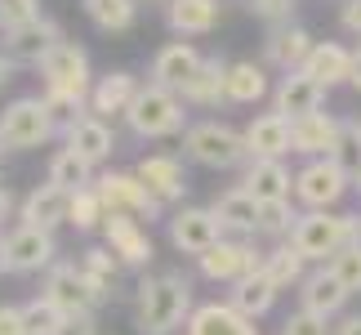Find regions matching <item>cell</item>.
Masks as SVG:
<instances>
[{"instance_id":"obj_28","label":"cell","mask_w":361,"mask_h":335,"mask_svg":"<svg viewBox=\"0 0 361 335\" xmlns=\"http://www.w3.org/2000/svg\"><path fill=\"white\" fill-rule=\"evenodd\" d=\"M303 76H312L322 90H335L353 76V49L339 45V40H317L308 63H303Z\"/></svg>"},{"instance_id":"obj_20","label":"cell","mask_w":361,"mask_h":335,"mask_svg":"<svg viewBox=\"0 0 361 335\" xmlns=\"http://www.w3.org/2000/svg\"><path fill=\"white\" fill-rule=\"evenodd\" d=\"M343 304H348V290H343V282L326 269V264H322V269H312V273L299 282V309H303V313L326 317V322H330V317L343 313Z\"/></svg>"},{"instance_id":"obj_45","label":"cell","mask_w":361,"mask_h":335,"mask_svg":"<svg viewBox=\"0 0 361 335\" xmlns=\"http://www.w3.org/2000/svg\"><path fill=\"white\" fill-rule=\"evenodd\" d=\"M0 335H27V331H23V309H18V304H0Z\"/></svg>"},{"instance_id":"obj_48","label":"cell","mask_w":361,"mask_h":335,"mask_svg":"<svg viewBox=\"0 0 361 335\" xmlns=\"http://www.w3.org/2000/svg\"><path fill=\"white\" fill-rule=\"evenodd\" d=\"M13 67H18V63L5 59V49H0V86H9V81H13Z\"/></svg>"},{"instance_id":"obj_47","label":"cell","mask_w":361,"mask_h":335,"mask_svg":"<svg viewBox=\"0 0 361 335\" xmlns=\"http://www.w3.org/2000/svg\"><path fill=\"white\" fill-rule=\"evenodd\" d=\"M335 335H361V313H353V317H343V322L335 327Z\"/></svg>"},{"instance_id":"obj_10","label":"cell","mask_w":361,"mask_h":335,"mask_svg":"<svg viewBox=\"0 0 361 335\" xmlns=\"http://www.w3.org/2000/svg\"><path fill=\"white\" fill-rule=\"evenodd\" d=\"M40 295H45L63 317H94V309L103 304V300L90 290V282L80 277V264H72V259H59V264L45 273Z\"/></svg>"},{"instance_id":"obj_40","label":"cell","mask_w":361,"mask_h":335,"mask_svg":"<svg viewBox=\"0 0 361 335\" xmlns=\"http://www.w3.org/2000/svg\"><path fill=\"white\" fill-rule=\"evenodd\" d=\"M326 269H330V273H335L339 282H343V290H348V295H357V290H361V237L343 246L339 255L326 264Z\"/></svg>"},{"instance_id":"obj_14","label":"cell","mask_w":361,"mask_h":335,"mask_svg":"<svg viewBox=\"0 0 361 335\" xmlns=\"http://www.w3.org/2000/svg\"><path fill=\"white\" fill-rule=\"evenodd\" d=\"M63 148H72L90 165H103L116 152V130H112V121L94 117V112H80V117L63 121Z\"/></svg>"},{"instance_id":"obj_36","label":"cell","mask_w":361,"mask_h":335,"mask_svg":"<svg viewBox=\"0 0 361 335\" xmlns=\"http://www.w3.org/2000/svg\"><path fill=\"white\" fill-rule=\"evenodd\" d=\"M94 165L90 161H80L72 148H59L49 157V184H59V188H67V192H80V188H94Z\"/></svg>"},{"instance_id":"obj_4","label":"cell","mask_w":361,"mask_h":335,"mask_svg":"<svg viewBox=\"0 0 361 335\" xmlns=\"http://www.w3.org/2000/svg\"><path fill=\"white\" fill-rule=\"evenodd\" d=\"M188 103L178 99L174 90H161V86H147L134 94L130 112H125V125H130V134L138 139H174V134H188Z\"/></svg>"},{"instance_id":"obj_39","label":"cell","mask_w":361,"mask_h":335,"mask_svg":"<svg viewBox=\"0 0 361 335\" xmlns=\"http://www.w3.org/2000/svg\"><path fill=\"white\" fill-rule=\"evenodd\" d=\"M18 309H23V331H27V335H54V331L63 327V313L54 309L45 295L27 300V304H18Z\"/></svg>"},{"instance_id":"obj_2","label":"cell","mask_w":361,"mask_h":335,"mask_svg":"<svg viewBox=\"0 0 361 335\" xmlns=\"http://www.w3.org/2000/svg\"><path fill=\"white\" fill-rule=\"evenodd\" d=\"M40 81H45V94L40 99L49 103L54 117L72 121L80 112H90V90H94V76H90V54L76 45V40H59L45 59L36 63Z\"/></svg>"},{"instance_id":"obj_42","label":"cell","mask_w":361,"mask_h":335,"mask_svg":"<svg viewBox=\"0 0 361 335\" xmlns=\"http://www.w3.org/2000/svg\"><path fill=\"white\" fill-rule=\"evenodd\" d=\"M335 161L343 165V170H361V125H357V121H343Z\"/></svg>"},{"instance_id":"obj_26","label":"cell","mask_w":361,"mask_h":335,"mask_svg":"<svg viewBox=\"0 0 361 335\" xmlns=\"http://www.w3.org/2000/svg\"><path fill=\"white\" fill-rule=\"evenodd\" d=\"M183 335H259V327L250 317H241L228 300H210V304L192 309Z\"/></svg>"},{"instance_id":"obj_15","label":"cell","mask_w":361,"mask_h":335,"mask_svg":"<svg viewBox=\"0 0 361 335\" xmlns=\"http://www.w3.org/2000/svg\"><path fill=\"white\" fill-rule=\"evenodd\" d=\"M134 175L143 179V188L161 206H174V201L188 197V170H183L178 157H170V152H152V157H143L134 165Z\"/></svg>"},{"instance_id":"obj_11","label":"cell","mask_w":361,"mask_h":335,"mask_svg":"<svg viewBox=\"0 0 361 335\" xmlns=\"http://www.w3.org/2000/svg\"><path fill=\"white\" fill-rule=\"evenodd\" d=\"M165 223H170V246L178 255H192V259H201L210 246L224 242V228H219L210 206H178Z\"/></svg>"},{"instance_id":"obj_30","label":"cell","mask_w":361,"mask_h":335,"mask_svg":"<svg viewBox=\"0 0 361 335\" xmlns=\"http://www.w3.org/2000/svg\"><path fill=\"white\" fill-rule=\"evenodd\" d=\"M219 18H224L219 0H170L165 5V23L174 36H210Z\"/></svg>"},{"instance_id":"obj_12","label":"cell","mask_w":361,"mask_h":335,"mask_svg":"<svg viewBox=\"0 0 361 335\" xmlns=\"http://www.w3.org/2000/svg\"><path fill=\"white\" fill-rule=\"evenodd\" d=\"M197 269H201V277H210V282L232 286V282H241V277L263 269V250H255L250 242H241V237H224L219 246H210L197 259Z\"/></svg>"},{"instance_id":"obj_9","label":"cell","mask_w":361,"mask_h":335,"mask_svg":"<svg viewBox=\"0 0 361 335\" xmlns=\"http://www.w3.org/2000/svg\"><path fill=\"white\" fill-rule=\"evenodd\" d=\"M348 188H353V170H343L335 157H317L295 175V197L308 211H335Z\"/></svg>"},{"instance_id":"obj_52","label":"cell","mask_w":361,"mask_h":335,"mask_svg":"<svg viewBox=\"0 0 361 335\" xmlns=\"http://www.w3.org/2000/svg\"><path fill=\"white\" fill-rule=\"evenodd\" d=\"M165 5H170V0H165Z\"/></svg>"},{"instance_id":"obj_24","label":"cell","mask_w":361,"mask_h":335,"mask_svg":"<svg viewBox=\"0 0 361 335\" xmlns=\"http://www.w3.org/2000/svg\"><path fill=\"white\" fill-rule=\"evenodd\" d=\"M59 40H63L59 23L36 18V23H27V27H13V32H5V59H13V63H32V67H36L54 45H59Z\"/></svg>"},{"instance_id":"obj_3","label":"cell","mask_w":361,"mask_h":335,"mask_svg":"<svg viewBox=\"0 0 361 335\" xmlns=\"http://www.w3.org/2000/svg\"><path fill=\"white\" fill-rule=\"evenodd\" d=\"M361 237V215H335V211H303L295 233H290V246L299 250L308 264H330L348 242Z\"/></svg>"},{"instance_id":"obj_27","label":"cell","mask_w":361,"mask_h":335,"mask_svg":"<svg viewBox=\"0 0 361 335\" xmlns=\"http://www.w3.org/2000/svg\"><path fill=\"white\" fill-rule=\"evenodd\" d=\"M228 67L219 54H210V59H201L197 67V76L188 81L183 90H178V99H183L188 107H219V103H228Z\"/></svg>"},{"instance_id":"obj_13","label":"cell","mask_w":361,"mask_h":335,"mask_svg":"<svg viewBox=\"0 0 361 335\" xmlns=\"http://www.w3.org/2000/svg\"><path fill=\"white\" fill-rule=\"evenodd\" d=\"M103 246L121 259V269H147L152 255H157L147 223H138L130 215H107L103 219Z\"/></svg>"},{"instance_id":"obj_33","label":"cell","mask_w":361,"mask_h":335,"mask_svg":"<svg viewBox=\"0 0 361 335\" xmlns=\"http://www.w3.org/2000/svg\"><path fill=\"white\" fill-rule=\"evenodd\" d=\"M80 277H85L90 290L107 304L112 290H116V277H121V259L107 246H90V250H80Z\"/></svg>"},{"instance_id":"obj_8","label":"cell","mask_w":361,"mask_h":335,"mask_svg":"<svg viewBox=\"0 0 361 335\" xmlns=\"http://www.w3.org/2000/svg\"><path fill=\"white\" fill-rule=\"evenodd\" d=\"M94 188H99L107 215H130L138 223H152V219L165 215V206L143 188V179H138L134 170H107V175L94 179Z\"/></svg>"},{"instance_id":"obj_53","label":"cell","mask_w":361,"mask_h":335,"mask_svg":"<svg viewBox=\"0 0 361 335\" xmlns=\"http://www.w3.org/2000/svg\"><path fill=\"white\" fill-rule=\"evenodd\" d=\"M290 5H295V0H290Z\"/></svg>"},{"instance_id":"obj_29","label":"cell","mask_w":361,"mask_h":335,"mask_svg":"<svg viewBox=\"0 0 361 335\" xmlns=\"http://www.w3.org/2000/svg\"><path fill=\"white\" fill-rule=\"evenodd\" d=\"M210 211L219 219V228H224V237H241V242H245V237L259 233V201L250 197L245 188H228Z\"/></svg>"},{"instance_id":"obj_34","label":"cell","mask_w":361,"mask_h":335,"mask_svg":"<svg viewBox=\"0 0 361 335\" xmlns=\"http://www.w3.org/2000/svg\"><path fill=\"white\" fill-rule=\"evenodd\" d=\"M263 273L272 277L276 290H290V286H299L303 277H308V259H303L290 242H276L272 250H263Z\"/></svg>"},{"instance_id":"obj_51","label":"cell","mask_w":361,"mask_h":335,"mask_svg":"<svg viewBox=\"0 0 361 335\" xmlns=\"http://www.w3.org/2000/svg\"><path fill=\"white\" fill-rule=\"evenodd\" d=\"M5 152H9V148H5V139H0V157H5Z\"/></svg>"},{"instance_id":"obj_6","label":"cell","mask_w":361,"mask_h":335,"mask_svg":"<svg viewBox=\"0 0 361 335\" xmlns=\"http://www.w3.org/2000/svg\"><path fill=\"white\" fill-rule=\"evenodd\" d=\"M59 130H63L59 117L49 112V103L40 99V94H23V99L5 103V112H0V139H5L9 152L40 148V143H49Z\"/></svg>"},{"instance_id":"obj_35","label":"cell","mask_w":361,"mask_h":335,"mask_svg":"<svg viewBox=\"0 0 361 335\" xmlns=\"http://www.w3.org/2000/svg\"><path fill=\"white\" fill-rule=\"evenodd\" d=\"M80 9L99 32H130L138 18V0H80Z\"/></svg>"},{"instance_id":"obj_18","label":"cell","mask_w":361,"mask_h":335,"mask_svg":"<svg viewBox=\"0 0 361 335\" xmlns=\"http://www.w3.org/2000/svg\"><path fill=\"white\" fill-rule=\"evenodd\" d=\"M67 211H72V192L45 179V184H36V188L23 197V206H18V223L54 233L59 223H67Z\"/></svg>"},{"instance_id":"obj_25","label":"cell","mask_w":361,"mask_h":335,"mask_svg":"<svg viewBox=\"0 0 361 335\" xmlns=\"http://www.w3.org/2000/svg\"><path fill=\"white\" fill-rule=\"evenodd\" d=\"M138 90H143V81H138L134 72H107V76L94 81V90H90V112L103 117V121L125 117Z\"/></svg>"},{"instance_id":"obj_21","label":"cell","mask_w":361,"mask_h":335,"mask_svg":"<svg viewBox=\"0 0 361 335\" xmlns=\"http://www.w3.org/2000/svg\"><path fill=\"white\" fill-rule=\"evenodd\" d=\"M241 134H245L250 161H281L290 152V121L281 112H259Z\"/></svg>"},{"instance_id":"obj_49","label":"cell","mask_w":361,"mask_h":335,"mask_svg":"<svg viewBox=\"0 0 361 335\" xmlns=\"http://www.w3.org/2000/svg\"><path fill=\"white\" fill-rule=\"evenodd\" d=\"M348 86H353V90H361V45L353 49V76H348Z\"/></svg>"},{"instance_id":"obj_19","label":"cell","mask_w":361,"mask_h":335,"mask_svg":"<svg viewBox=\"0 0 361 335\" xmlns=\"http://www.w3.org/2000/svg\"><path fill=\"white\" fill-rule=\"evenodd\" d=\"M322 103H326V90L317 86L312 76H303V72H286L272 86V112H281L286 121L312 117V112H322Z\"/></svg>"},{"instance_id":"obj_38","label":"cell","mask_w":361,"mask_h":335,"mask_svg":"<svg viewBox=\"0 0 361 335\" xmlns=\"http://www.w3.org/2000/svg\"><path fill=\"white\" fill-rule=\"evenodd\" d=\"M295 223H299V211H295L290 201H268V206H259V233H263V237L290 242Z\"/></svg>"},{"instance_id":"obj_46","label":"cell","mask_w":361,"mask_h":335,"mask_svg":"<svg viewBox=\"0 0 361 335\" xmlns=\"http://www.w3.org/2000/svg\"><path fill=\"white\" fill-rule=\"evenodd\" d=\"M54 335H99V322L94 317H63V327Z\"/></svg>"},{"instance_id":"obj_7","label":"cell","mask_w":361,"mask_h":335,"mask_svg":"<svg viewBox=\"0 0 361 335\" xmlns=\"http://www.w3.org/2000/svg\"><path fill=\"white\" fill-rule=\"evenodd\" d=\"M59 264V242L45 228H27V223H13L0 242V273H49Z\"/></svg>"},{"instance_id":"obj_41","label":"cell","mask_w":361,"mask_h":335,"mask_svg":"<svg viewBox=\"0 0 361 335\" xmlns=\"http://www.w3.org/2000/svg\"><path fill=\"white\" fill-rule=\"evenodd\" d=\"M36 18H45V13H40V0H0V32L27 27Z\"/></svg>"},{"instance_id":"obj_37","label":"cell","mask_w":361,"mask_h":335,"mask_svg":"<svg viewBox=\"0 0 361 335\" xmlns=\"http://www.w3.org/2000/svg\"><path fill=\"white\" fill-rule=\"evenodd\" d=\"M103 219H107V206H103V197H99V188H80V192H72V211H67V223H72L76 233L103 228Z\"/></svg>"},{"instance_id":"obj_1","label":"cell","mask_w":361,"mask_h":335,"mask_svg":"<svg viewBox=\"0 0 361 335\" xmlns=\"http://www.w3.org/2000/svg\"><path fill=\"white\" fill-rule=\"evenodd\" d=\"M192 277L183 269L147 273L134 286V327L138 335H174L192 317Z\"/></svg>"},{"instance_id":"obj_22","label":"cell","mask_w":361,"mask_h":335,"mask_svg":"<svg viewBox=\"0 0 361 335\" xmlns=\"http://www.w3.org/2000/svg\"><path fill=\"white\" fill-rule=\"evenodd\" d=\"M241 188H245L259 206H268V201H290V197H295V175H290L286 161H245Z\"/></svg>"},{"instance_id":"obj_44","label":"cell","mask_w":361,"mask_h":335,"mask_svg":"<svg viewBox=\"0 0 361 335\" xmlns=\"http://www.w3.org/2000/svg\"><path fill=\"white\" fill-rule=\"evenodd\" d=\"M339 27L348 36H361V0H343L339 5Z\"/></svg>"},{"instance_id":"obj_31","label":"cell","mask_w":361,"mask_h":335,"mask_svg":"<svg viewBox=\"0 0 361 335\" xmlns=\"http://www.w3.org/2000/svg\"><path fill=\"white\" fill-rule=\"evenodd\" d=\"M276 295H281V290L272 286V277L268 273H250V277H241V282H232V290H228V304L232 309H237L241 317H250V322H259L263 313L272 309L276 304Z\"/></svg>"},{"instance_id":"obj_16","label":"cell","mask_w":361,"mask_h":335,"mask_svg":"<svg viewBox=\"0 0 361 335\" xmlns=\"http://www.w3.org/2000/svg\"><path fill=\"white\" fill-rule=\"evenodd\" d=\"M339 130H343V121L330 117V112L299 117V121H290V152H299V157H308V161H317V157H335Z\"/></svg>"},{"instance_id":"obj_17","label":"cell","mask_w":361,"mask_h":335,"mask_svg":"<svg viewBox=\"0 0 361 335\" xmlns=\"http://www.w3.org/2000/svg\"><path fill=\"white\" fill-rule=\"evenodd\" d=\"M205 54L192 45V40H170V45H161L157 49V59H152V86H161V90H183L192 76H197V67H201Z\"/></svg>"},{"instance_id":"obj_23","label":"cell","mask_w":361,"mask_h":335,"mask_svg":"<svg viewBox=\"0 0 361 335\" xmlns=\"http://www.w3.org/2000/svg\"><path fill=\"white\" fill-rule=\"evenodd\" d=\"M312 45H317V40L303 32L299 23H281V27H272V32H268V45H263V54H268V63L286 76V72H303V63H308Z\"/></svg>"},{"instance_id":"obj_32","label":"cell","mask_w":361,"mask_h":335,"mask_svg":"<svg viewBox=\"0 0 361 335\" xmlns=\"http://www.w3.org/2000/svg\"><path fill=\"white\" fill-rule=\"evenodd\" d=\"M268 94H272V86H268V67H263V63L241 59V63L228 67V103L250 107V103L268 99Z\"/></svg>"},{"instance_id":"obj_5","label":"cell","mask_w":361,"mask_h":335,"mask_svg":"<svg viewBox=\"0 0 361 335\" xmlns=\"http://www.w3.org/2000/svg\"><path fill=\"white\" fill-rule=\"evenodd\" d=\"M183 152L197 165H205V170H237V165L250 161L245 134L232 130V125H224V121H197V125H188Z\"/></svg>"},{"instance_id":"obj_50","label":"cell","mask_w":361,"mask_h":335,"mask_svg":"<svg viewBox=\"0 0 361 335\" xmlns=\"http://www.w3.org/2000/svg\"><path fill=\"white\" fill-rule=\"evenodd\" d=\"M353 188H357V192H361V170H353Z\"/></svg>"},{"instance_id":"obj_43","label":"cell","mask_w":361,"mask_h":335,"mask_svg":"<svg viewBox=\"0 0 361 335\" xmlns=\"http://www.w3.org/2000/svg\"><path fill=\"white\" fill-rule=\"evenodd\" d=\"M281 335H335V327L326 322V317H312V313H290L286 317V327H281Z\"/></svg>"}]
</instances>
